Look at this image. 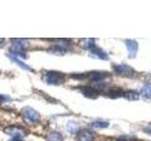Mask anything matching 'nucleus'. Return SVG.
<instances>
[{
    "mask_svg": "<svg viewBox=\"0 0 151 141\" xmlns=\"http://www.w3.org/2000/svg\"><path fill=\"white\" fill-rule=\"evenodd\" d=\"M21 116L23 118V120L29 125H34L38 123L40 120V114L36 110L30 107L23 108L21 111Z\"/></svg>",
    "mask_w": 151,
    "mask_h": 141,
    "instance_id": "obj_1",
    "label": "nucleus"
},
{
    "mask_svg": "<svg viewBox=\"0 0 151 141\" xmlns=\"http://www.w3.org/2000/svg\"><path fill=\"white\" fill-rule=\"evenodd\" d=\"M45 80L48 85L59 86L65 81V74L56 70H49L45 74Z\"/></svg>",
    "mask_w": 151,
    "mask_h": 141,
    "instance_id": "obj_2",
    "label": "nucleus"
},
{
    "mask_svg": "<svg viewBox=\"0 0 151 141\" xmlns=\"http://www.w3.org/2000/svg\"><path fill=\"white\" fill-rule=\"evenodd\" d=\"M112 70L116 74L123 77H132L136 73L135 70L127 64H113Z\"/></svg>",
    "mask_w": 151,
    "mask_h": 141,
    "instance_id": "obj_3",
    "label": "nucleus"
},
{
    "mask_svg": "<svg viewBox=\"0 0 151 141\" xmlns=\"http://www.w3.org/2000/svg\"><path fill=\"white\" fill-rule=\"evenodd\" d=\"M110 76H111V74L109 73L100 72V70H93V72H90L87 73V79L96 83H100Z\"/></svg>",
    "mask_w": 151,
    "mask_h": 141,
    "instance_id": "obj_4",
    "label": "nucleus"
},
{
    "mask_svg": "<svg viewBox=\"0 0 151 141\" xmlns=\"http://www.w3.org/2000/svg\"><path fill=\"white\" fill-rule=\"evenodd\" d=\"M4 132L6 134L12 135V137H15V136H18V137H24L27 135V130L22 126H17V125H11L7 127V128L4 129Z\"/></svg>",
    "mask_w": 151,
    "mask_h": 141,
    "instance_id": "obj_5",
    "label": "nucleus"
},
{
    "mask_svg": "<svg viewBox=\"0 0 151 141\" xmlns=\"http://www.w3.org/2000/svg\"><path fill=\"white\" fill-rule=\"evenodd\" d=\"M79 90L85 97L89 99H96L99 96V92L94 87H90V86H81L79 88Z\"/></svg>",
    "mask_w": 151,
    "mask_h": 141,
    "instance_id": "obj_6",
    "label": "nucleus"
},
{
    "mask_svg": "<svg viewBox=\"0 0 151 141\" xmlns=\"http://www.w3.org/2000/svg\"><path fill=\"white\" fill-rule=\"evenodd\" d=\"M88 50L90 51V55H91L93 58H96L102 59V60L109 59L108 54L106 53V52L103 51L101 48H99V47H97L96 44L91 46Z\"/></svg>",
    "mask_w": 151,
    "mask_h": 141,
    "instance_id": "obj_7",
    "label": "nucleus"
},
{
    "mask_svg": "<svg viewBox=\"0 0 151 141\" xmlns=\"http://www.w3.org/2000/svg\"><path fill=\"white\" fill-rule=\"evenodd\" d=\"M125 43L127 46V52H129V55L130 58H134L137 55V52H138V42L134 40H126Z\"/></svg>",
    "mask_w": 151,
    "mask_h": 141,
    "instance_id": "obj_8",
    "label": "nucleus"
},
{
    "mask_svg": "<svg viewBox=\"0 0 151 141\" xmlns=\"http://www.w3.org/2000/svg\"><path fill=\"white\" fill-rule=\"evenodd\" d=\"M77 140L78 141H93L94 135L90 130L84 129L81 131H78V135H77Z\"/></svg>",
    "mask_w": 151,
    "mask_h": 141,
    "instance_id": "obj_9",
    "label": "nucleus"
},
{
    "mask_svg": "<svg viewBox=\"0 0 151 141\" xmlns=\"http://www.w3.org/2000/svg\"><path fill=\"white\" fill-rule=\"evenodd\" d=\"M12 43L13 44L15 50L24 51L28 46V41L24 39H13L12 40Z\"/></svg>",
    "mask_w": 151,
    "mask_h": 141,
    "instance_id": "obj_10",
    "label": "nucleus"
},
{
    "mask_svg": "<svg viewBox=\"0 0 151 141\" xmlns=\"http://www.w3.org/2000/svg\"><path fill=\"white\" fill-rule=\"evenodd\" d=\"M124 92L125 91L120 88H109L107 90L106 94L109 97L115 99V98L121 97V96L124 95Z\"/></svg>",
    "mask_w": 151,
    "mask_h": 141,
    "instance_id": "obj_11",
    "label": "nucleus"
},
{
    "mask_svg": "<svg viewBox=\"0 0 151 141\" xmlns=\"http://www.w3.org/2000/svg\"><path fill=\"white\" fill-rule=\"evenodd\" d=\"M123 96L127 101H137L140 99V93L137 92L136 90H127L124 92V95Z\"/></svg>",
    "mask_w": 151,
    "mask_h": 141,
    "instance_id": "obj_12",
    "label": "nucleus"
},
{
    "mask_svg": "<svg viewBox=\"0 0 151 141\" xmlns=\"http://www.w3.org/2000/svg\"><path fill=\"white\" fill-rule=\"evenodd\" d=\"M8 56H9V58H11L12 61H14V62H15V63H17V65H18V66H20V67H21V68H23L24 70H29V72H33V69H32V68H30L29 66H28L27 64L24 63L22 60H20L18 58H16V56H12L11 54H9Z\"/></svg>",
    "mask_w": 151,
    "mask_h": 141,
    "instance_id": "obj_13",
    "label": "nucleus"
},
{
    "mask_svg": "<svg viewBox=\"0 0 151 141\" xmlns=\"http://www.w3.org/2000/svg\"><path fill=\"white\" fill-rule=\"evenodd\" d=\"M46 141H63V136L58 132H52L45 137Z\"/></svg>",
    "mask_w": 151,
    "mask_h": 141,
    "instance_id": "obj_14",
    "label": "nucleus"
},
{
    "mask_svg": "<svg viewBox=\"0 0 151 141\" xmlns=\"http://www.w3.org/2000/svg\"><path fill=\"white\" fill-rule=\"evenodd\" d=\"M91 126L94 129H105L110 126V123L105 120H96L92 122Z\"/></svg>",
    "mask_w": 151,
    "mask_h": 141,
    "instance_id": "obj_15",
    "label": "nucleus"
},
{
    "mask_svg": "<svg viewBox=\"0 0 151 141\" xmlns=\"http://www.w3.org/2000/svg\"><path fill=\"white\" fill-rule=\"evenodd\" d=\"M141 94H142V96H143L144 98L151 100V83L150 84H146L143 88H142Z\"/></svg>",
    "mask_w": 151,
    "mask_h": 141,
    "instance_id": "obj_16",
    "label": "nucleus"
},
{
    "mask_svg": "<svg viewBox=\"0 0 151 141\" xmlns=\"http://www.w3.org/2000/svg\"><path fill=\"white\" fill-rule=\"evenodd\" d=\"M67 130H68V132H70L71 134H75V133H77V132L79 131V126L76 123V122L69 121L68 124H67Z\"/></svg>",
    "mask_w": 151,
    "mask_h": 141,
    "instance_id": "obj_17",
    "label": "nucleus"
},
{
    "mask_svg": "<svg viewBox=\"0 0 151 141\" xmlns=\"http://www.w3.org/2000/svg\"><path fill=\"white\" fill-rule=\"evenodd\" d=\"M80 43H81V45L85 49H89L91 46L96 44V42H94L93 39H83V40H81V41H80Z\"/></svg>",
    "mask_w": 151,
    "mask_h": 141,
    "instance_id": "obj_18",
    "label": "nucleus"
},
{
    "mask_svg": "<svg viewBox=\"0 0 151 141\" xmlns=\"http://www.w3.org/2000/svg\"><path fill=\"white\" fill-rule=\"evenodd\" d=\"M8 100H9V97L4 94H0V103H6Z\"/></svg>",
    "mask_w": 151,
    "mask_h": 141,
    "instance_id": "obj_19",
    "label": "nucleus"
},
{
    "mask_svg": "<svg viewBox=\"0 0 151 141\" xmlns=\"http://www.w3.org/2000/svg\"><path fill=\"white\" fill-rule=\"evenodd\" d=\"M144 132L147 134V135H151V127H146V128L144 129Z\"/></svg>",
    "mask_w": 151,
    "mask_h": 141,
    "instance_id": "obj_20",
    "label": "nucleus"
},
{
    "mask_svg": "<svg viewBox=\"0 0 151 141\" xmlns=\"http://www.w3.org/2000/svg\"><path fill=\"white\" fill-rule=\"evenodd\" d=\"M9 141H24L23 137H18V136H15V137H12Z\"/></svg>",
    "mask_w": 151,
    "mask_h": 141,
    "instance_id": "obj_21",
    "label": "nucleus"
},
{
    "mask_svg": "<svg viewBox=\"0 0 151 141\" xmlns=\"http://www.w3.org/2000/svg\"><path fill=\"white\" fill-rule=\"evenodd\" d=\"M4 44V39H0V46H2Z\"/></svg>",
    "mask_w": 151,
    "mask_h": 141,
    "instance_id": "obj_22",
    "label": "nucleus"
},
{
    "mask_svg": "<svg viewBox=\"0 0 151 141\" xmlns=\"http://www.w3.org/2000/svg\"><path fill=\"white\" fill-rule=\"evenodd\" d=\"M113 141H125L124 139H115V140H113Z\"/></svg>",
    "mask_w": 151,
    "mask_h": 141,
    "instance_id": "obj_23",
    "label": "nucleus"
}]
</instances>
